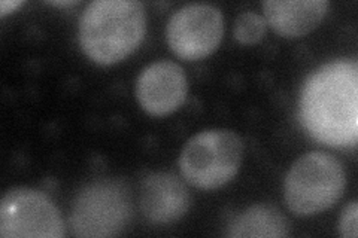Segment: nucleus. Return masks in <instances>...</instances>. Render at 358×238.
<instances>
[{
	"instance_id": "obj_15",
	"label": "nucleus",
	"mask_w": 358,
	"mask_h": 238,
	"mask_svg": "<svg viewBox=\"0 0 358 238\" xmlns=\"http://www.w3.org/2000/svg\"><path fill=\"white\" fill-rule=\"evenodd\" d=\"M50 3L54 6H73L80 2H78V0H67V2H50Z\"/></svg>"
},
{
	"instance_id": "obj_14",
	"label": "nucleus",
	"mask_w": 358,
	"mask_h": 238,
	"mask_svg": "<svg viewBox=\"0 0 358 238\" xmlns=\"http://www.w3.org/2000/svg\"><path fill=\"white\" fill-rule=\"evenodd\" d=\"M20 5H22L20 0H13V2H10V0H3V2L0 3V17H5L9 13H13V10Z\"/></svg>"
},
{
	"instance_id": "obj_9",
	"label": "nucleus",
	"mask_w": 358,
	"mask_h": 238,
	"mask_svg": "<svg viewBox=\"0 0 358 238\" xmlns=\"http://www.w3.org/2000/svg\"><path fill=\"white\" fill-rule=\"evenodd\" d=\"M192 197L187 185L173 173L157 172L143 179L141 188V209L152 223L166 225L184 218Z\"/></svg>"
},
{
	"instance_id": "obj_12",
	"label": "nucleus",
	"mask_w": 358,
	"mask_h": 238,
	"mask_svg": "<svg viewBox=\"0 0 358 238\" xmlns=\"http://www.w3.org/2000/svg\"><path fill=\"white\" fill-rule=\"evenodd\" d=\"M266 29L267 22L263 15L254 13V10H245L234 21L233 35L241 43L251 45L263 39L266 35Z\"/></svg>"
},
{
	"instance_id": "obj_1",
	"label": "nucleus",
	"mask_w": 358,
	"mask_h": 238,
	"mask_svg": "<svg viewBox=\"0 0 358 238\" xmlns=\"http://www.w3.org/2000/svg\"><path fill=\"white\" fill-rule=\"evenodd\" d=\"M300 121L320 143L354 147L358 140V64L334 60L313 70L301 87Z\"/></svg>"
},
{
	"instance_id": "obj_13",
	"label": "nucleus",
	"mask_w": 358,
	"mask_h": 238,
	"mask_svg": "<svg viewBox=\"0 0 358 238\" xmlns=\"http://www.w3.org/2000/svg\"><path fill=\"white\" fill-rule=\"evenodd\" d=\"M357 214H358V202L352 200L350 204H346L339 219V232L342 237L345 238L357 237Z\"/></svg>"
},
{
	"instance_id": "obj_2",
	"label": "nucleus",
	"mask_w": 358,
	"mask_h": 238,
	"mask_svg": "<svg viewBox=\"0 0 358 238\" xmlns=\"http://www.w3.org/2000/svg\"><path fill=\"white\" fill-rule=\"evenodd\" d=\"M147 31V13L139 0H94L80 17L83 51L99 64L124 60Z\"/></svg>"
},
{
	"instance_id": "obj_10",
	"label": "nucleus",
	"mask_w": 358,
	"mask_h": 238,
	"mask_svg": "<svg viewBox=\"0 0 358 238\" xmlns=\"http://www.w3.org/2000/svg\"><path fill=\"white\" fill-rule=\"evenodd\" d=\"M330 3L327 0H266L264 20L278 35L301 38L315 29Z\"/></svg>"
},
{
	"instance_id": "obj_11",
	"label": "nucleus",
	"mask_w": 358,
	"mask_h": 238,
	"mask_svg": "<svg viewBox=\"0 0 358 238\" xmlns=\"http://www.w3.org/2000/svg\"><path fill=\"white\" fill-rule=\"evenodd\" d=\"M226 235L231 238H282L291 235V222L272 204H254L230 221Z\"/></svg>"
},
{
	"instance_id": "obj_8",
	"label": "nucleus",
	"mask_w": 358,
	"mask_h": 238,
	"mask_svg": "<svg viewBox=\"0 0 358 238\" xmlns=\"http://www.w3.org/2000/svg\"><path fill=\"white\" fill-rule=\"evenodd\" d=\"M188 91L187 75L171 60L148 64L136 81V97L145 112L154 117L173 113L184 105Z\"/></svg>"
},
{
	"instance_id": "obj_5",
	"label": "nucleus",
	"mask_w": 358,
	"mask_h": 238,
	"mask_svg": "<svg viewBox=\"0 0 358 238\" xmlns=\"http://www.w3.org/2000/svg\"><path fill=\"white\" fill-rule=\"evenodd\" d=\"M131 218V197L121 179H97L78 192L71 211L75 237H115Z\"/></svg>"
},
{
	"instance_id": "obj_3",
	"label": "nucleus",
	"mask_w": 358,
	"mask_h": 238,
	"mask_svg": "<svg viewBox=\"0 0 358 238\" xmlns=\"http://www.w3.org/2000/svg\"><path fill=\"white\" fill-rule=\"evenodd\" d=\"M346 186L343 164L331 154L313 151L299 156L284 182L288 209L297 216H312L333 207Z\"/></svg>"
},
{
	"instance_id": "obj_6",
	"label": "nucleus",
	"mask_w": 358,
	"mask_h": 238,
	"mask_svg": "<svg viewBox=\"0 0 358 238\" xmlns=\"http://www.w3.org/2000/svg\"><path fill=\"white\" fill-rule=\"evenodd\" d=\"M62 213L45 192L14 186L0 201V235L3 238H63Z\"/></svg>"
},
{
	"instance_id": "obj_7",
	"label": "nucleus",
	"mask_w": 358,
	"mask_h": 238,
	"mask_svg": "<svg viewBox=\"0 0 358 238\" xmlns=\"http://www.w3.org/2000/svg\"><path fill=\"white\" fill-rule=\"evenodd\" d=\"M224 35L221 9L209 3H188L172 14L166 26L171 50L184 60H200L214 52Z\"/></svg>"
},
{
	"instance_id": "obj_4",
	"label": "nucleus",
	"mask_w": 358,
	"mask_h": 238,
	"mask_svg": "<svg viewBox=\"0 0 358 238\" xmlns=\"http://www.w3.org/2000/svg\"><path fill=\"white\" fill-rule=\"evenodd\" d=\"M243 149V140L236 131L203 130L187 140L178 163L188 184L200 189H217L236 176Z\"/></svg>"
}]
</instances>
